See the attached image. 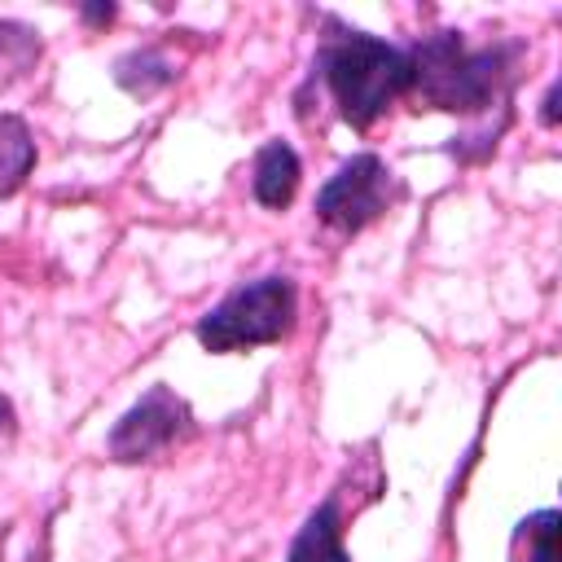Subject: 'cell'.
I'll return each instance as SVG.
<instances>
[{
    "label": "cell",
    "instance_id": "obj_14",
    "mask_svg": "<svg viewBox=\"0 0 562 562\" xmlns=\"http://www.w3.org/2000/svg\"><path fill=\"white\" fill-rule=\"evenodd\" d=\"M114 13H119L114 4H83V9H79V18H83L88 26H105V22H114Z\"/></svg>",
    "mask_w": 562,
    "mask_h": 562
},
{
    "label": "cell",
    "instance_id": "obj_9",
    "mask_svg": "<svg viewBox=\"0 0 562 562\" xmlns=\"http://www.w3.org/2000/svg\"><path fill=\"white\" fill-rule=\"evenodd\" d=\"M40 31H31L26 22H13V18H0V92L22 83L35 66H40Z\"/></svg>",
    "mask_w": 562,
    "mask_h": 562
},
{
    "label": "cell",
    "instance_id": "obj_10",
    "mask_svg": "<svg viewBox=\"0 0 562 562\" xmlns=\"http://www.w3.org/2000/svg\"><path fill=\"white\" fill-rule=\"evenodd\" d=\"M176 79V66L158 53V48H132L114 61V83L132 97H154L158 88H167Z\"/></svg>",
    "mask_w": 562,
    "mask_h": 562
},
{
    "label": "cell",
    "instance_id": "obj_8",
    "mask_svg": "<svg viewBox=\"0 0 562 562\" xmlns=\"http://www.w3.org/2000/svg\"><path fill=\"white\" fill-rule=\"evenodd\" d=\"M35 167V136L18 114H0V198H13Z\"/></svg>",
    "mask_w": 562,
    "mask_h": 562
},
{
    "label": "cell",
    "instance_id": "obj_4",
    "mask_svg": "<svg viewBox=\"0 0 562 562\" xmlns=\"http://www.w3.org/2000/svg\"><path fill=\"white\" fill-rule=\"evenodd\" d=\"M400 198V184L391 167L378 154H356L347 158L316 193V220L338 228V233H360L373 220H382Z\"/></svg>",
    "mask_w": 562,
    "mask_h": 562
},
{
    "label": "cell",
    "instance_id": "obj_13",
    "mask_svg": "<svg viewBox=\"0 0 562 562\" xmlns=\"http://www.w3.org/2000/svg\"><path fill=\"white\" fill-rule=\"evenodd\" d=\"M558 97H562V83L553 79L549 92H544V101H540V123L544 127H558Z\"/></svg>",
    "mask_w": 562,
    "mask_h": 562
},
{
    "label": "cell",
    "instance_id": "obj_11",
    "mask_svg": "<svg viewBox=\"0 0 562 562\" xmlns=\"http://www.w3.org/2000/svg\"><path fill=\"white\" fill-rule=\"evenodd\" d=\"M558 509L527 514L509 536V562H558Z\"/></svg>",
    "mask_w": 562,
    "mask_h": 562
},
{
    "label": "cell",
    "instance_id": "obj_6",
    "mask_svg": "<svg viewBox=\"0 0 562 562\" xmlns=\"http://www.w3.org/2000/svg\"><path fill=\"white\" fill-rule=\"evenodd\" d=\"M299 154L285 145V140H268L259 154H255V171H250V189H255V202L268 206V211H281L294 202L299 193Z\"/></svg>",
    "mask_w": 562,
    "mask_h": 562
},
{
    "label": "cell",
    "instance_id": "obj_1",
    "mask_svg": "<svg viewBox=\"0 0 562 562\" xmlns=\"http://www.w3.org/2000/svg\"><path fill=\"white\" fill-rule=\"evenodd\" d=\"M408 53L413 79L408 97H417L430 110H452V114H483V110H509V92L518 79L522 44H487V48H465L457 31H435L422 35Z\"/></svg>",
    "mask_w": 562,
    "mask_h": 562
},
{
    "label": "cell",
    "instance_id": "obj_7",
    "mask_svg": "<svg viewBox=\"0 0 562 562\" xmlns=\"http://www.w3.org/2000/svg\"><path fill=\"white\" fill-rule=\"evenodd\" d=\"M285 562H351V553L342 549V514H338V496L321 501V505L303 518L299 536L290 540Z\"/></svg>",
    "mask_w": 562,
    "mask_h": 562
},
{
    "label": "cell",
    "instance_id": "obj_5",
    "mask_svg": "<svg viewBox=\"0 0 562 562\" xmlns=\"http://www.w3.org/2000/svg\"><path fill=\"white\" fill-rule=\"evenodd\" d=\"M193 435V413L189 404L171 391V386H149L110 430L105 448L114 461L123 465H136V461H149L167 448H176L180 439Z\"/></svg>",
    "mask_w": 562,
    "mask_h": 562
},
{
    "label": "cell",
    "instance_id": "obj_2",
    "mask_svg": "<svg viewBox=\"0 0 562 562\" xmlns=\"http://www.w3.org/2000/svg\"><path fill=\"white\" fill-rule=\"evenodd\" d=\"M316 70L342 114V123H351L356 132L373 127L400 97H408V53L373 40L364 31H338L321 44L316 53Z\"/></svg>",
    "mask_w": 562,
    "mask_h": 562
},
{
    "label": "cell",
    "instance_id": "obj_3",
    "mask_svg": "<svg viewBox=\"0 0 562 562\" xmlns=\"http://www.w3.org/2000/svg\"><path fill=\"white\" fill-rule=\"evenodd\" d=\"M299 316V290L290 277H259L237 285L233 294H224L202 321H198V342L215 356L228 351H250V347H268L281 342L294 329Z\"/></svg>",
    "mask_w": 562,
    "mask_h": 562
},
{
    "label": "cell",
    "instance_id": "obj_12",
    "mask_svg": "<svg viewBox=\"0 0 562 562\" xmlns=\"http://www.w3.org/2000/svg\"><path fill=\"white\" fill-rule=\"evenodd\" d=\"M18 439V413H13V400L0 395V452H9Z\"/></svg>",
    "mask_w": 562,
    "mask_h": 562
}]
</instances>
